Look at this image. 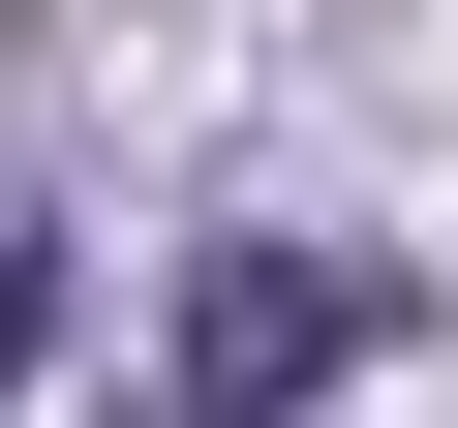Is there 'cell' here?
<instances>
[{"instance_id":"cell-1","label":"cell","mask_w":458,"mask_h":428,"mask_svg":"<svg viewBox=\"0 0 458 428\" xmlns=\"http://www.w3.org/2000/svg\"><path fill=\"white\" fill-rule=\"evenodd\" d=\"M397 337L367 245H183V337H153V428H306L336 367Z\"/></svg>"},{"instance_id":"cell-2","label":"cell","mask_w":458,"mask_h":428,"mask_svg":"<svg viewBox=\"0 0 458 428\" xmlns=\"http://www.w3.org/2000/svg\"><path fill=\"white\" fill-rule=\"evenodd\" d=\"M31 337H62V245H31V214H0V398H31Z\"/></svg>"}]
</instances>
